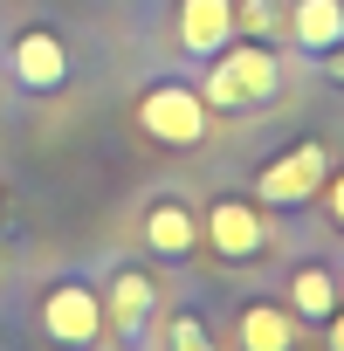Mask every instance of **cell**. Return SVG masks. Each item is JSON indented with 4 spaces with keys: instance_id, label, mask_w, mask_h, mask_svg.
<instances>
[{
    "instance_id": "4",
    "label": "cell",
    "mask_w": 344,
    "mask_h": 351,
    "mask_svg": "<svg viewBox=\"0 0 344 351\" xmlns=\"http://www.w3.org/2000/svg\"><path fill=\"white\" fill-rule=\"evenodd\" d=\"M323 180H330V158H323L317 138H303V145H289L282 158H269L255 172V200L262 207H310L323 193Z\"/></svg>"
},
{
    "instance_id": "9",
    "label": "cell",
    "mask_w": 344,
    "mask_h": 351,
    "mask_svg": "<svg viewBox=\"0 0 344 351\" xmlns=\"http://www.w3.org/2000/svg\"><path fill=\"white\" fill-rule=\"evenodd\" d=\"M172 35L193 62L221 56L234 42V0H172Z\"/></svg>"
},
{
    "instance_id": "3",
    "label": "cell",
    "mask_w": 344,
    "mask_h": 351,
    "mask_svg": "<svg viewBox=\"0 0 344 351\" xmlns=\"http://www.w3.org/2000/svg\"><path fill=\"white\" fill-rule=\"evenodd\" d=\"M138 131L145 138H158V145H180V152H193V145H207V124H214V110H207V97H200V83H180V76H165V83H151L145 97H138Z\"/></svg>"
},
{
    "instance_id": "8",
    "label": "cell",
    "mask_w": 344,
    "mask_h": 351,
    "mask_svg": "<svg viewBox=\"0 0 344 351\" xmlns=\"http://www.w3.org/2000/svg\"><path fill=\"white\" fill-rule=\"evenodd\" d=\"M138 234H145V248H151L158 262H186V255L200 248V214H193L180 193H151L145 214H138Z\"/></svg>"
},
{
    "instance_id": "11",
    "label": "cell",
    "mask_w": 344,
    "mask_h": 351,
    "mask_svg": "<svg viewBox=\"0 0 344 351\" xmlns=\"http://www.w3.org/2000/svg\"><path fill=\"white\" fill-rule=\"evenodd\" d=\"M282 35H289L303 56L344 49V0H289V8H282Z\"/></svg>"
},
{
    "instance_id": "14",
    "label": "cell",
    "mask_w": 344,
    "mask_h": 351,
    "mask_svg": "<svg viewBox=\"0 0 344 351\" xmlns=\"http://www.w3.org/2000/svg\"><path fill=\"white\" fill-rule=\"evenodd\" d=\"M275 28H282V0H234V35L269 42Z\"/></svg>"
},
{
    "instance_id": "6",
    "label": "cell",
    "mask_w": 344,
    "mask_h": 351,
    "mask_svg": "<svg viewBox=\"0 0 344 351\" xmlns=\"http://www.w3.org/2000/svg\"><path fill=\"white\" fill-rule=\"evenodd\" d=\"M151 317H158V282H151V269L117 262L110 282H103V324H110V337H117V344H145Z\"/></svg>"
},
{
    "instance_id": "10",
    "label": "cell",
    "mask_w": 344,
    "mask_h": 351,
    "mask_svg": "<svg viewBox=\"0 0 344 351\" xmlns=\"http://www.w3.org/2000/svg\"><path fill=\"white\" fill-rule=\"evenodd\" d=\"M228 344H234V351H296V344H303V324H296V310H289V303L255 296V303H241V310H234Z\"/></svg>"
},
{
    "instance_id": "5",
    "label": "cell",
    "mask_w": 344,
    "mask_h": 351,
    "mask_svg": "<svg viewBox=\"0 0 344 351\" xmlns=\"http://www.w3.org/2000/svg\"><path fill=\"white\" fill-rule=\"evenodd\" d=\"M200 241H207L221 262H255V255L269 248V221H262L255 200L221 193V200H207V214H200Z\"/></svg>"
},
{
    "instance_id": "7",
    "label": "cell",
    "mask_w": 344,
    "mask_h": 351,
    "mask_svg": "<svg viewBox=\"0 0 344 351\" xmlns=\"http://www.w3.org/2000/svg\"><path fill=\"white\" fill-rule=\"evenodd\" d=\"M8 76H14V90H28V97L62 90V83H69V49H62V35H56V28H21V35L8 42Z\"/></svg>"
},
{
    "instance_id": "16",
    "label": "cell",
    "mask_w": 344,
    "mask_h": 351,
    "mask_svg": "<svg viewBox=\"0 0 344 351\" xmlns=\"http://www.w3.org/2000/svg\"><path fill=\"white\" fill-rule=\"evenodd\" d=\"M323 344H330V351H344V303L323 317Z\"/></svg>"
},
{
    "instance_id": "12",
    "label": "cell",
    "mask_w": 344,
    "mask_h": 351,
    "mask_svg": "<svg viewBox=\"0 0 344 351\" xmlns=\"http://www.w3.org/2000/svg\"><path fill=\"white\" fill-rule=\"evenodd\" d=\"M337 303H344L337 269H330V262H296V276H289V310H296V324H323Z\"/></svg>"
},
{
    "instance_id": "13",
    "label": "cell",
    "mask_w": 344,
    "mask_h": 351,
    "mask_svg": "<svg viewBox=\"0 0 344 351\" xmlns=\"http://www.w3.org/2000/svg\"><path fill=\"white\" fill-rule=\"evenodd\" d=\"M158 351H221V337L207 330V317L200 310H180L165 324V337H158Z\"/></svg>"
},
{
    "instance_id": "1",
    "label": "cell",
    "mask_w": 344,
    "mask_h": 351,
    "mask_svg": "<svg viewBox=\"0 0 344 351\" xmlns=\"http://www.w3.org/2000/svg\"><path fill=\"white\" fill-rule=\"evenodd\" d=\"M275 90H282V56H275L269 42H248V35H241V49L228 42L221 56H207V76H200L207 110H255V104H269Z\"/></svg>"
},
{
    "instance_id": "2",
    "label": "cell",
    "mask_w": 344,
    "mask_h": 351,
    "mask_svg": "<svg viewBox=\"0 0 344 351\" xmlns=\"http://www.w3.org/2000/svg\"><path fill=\"white\" fill-rule=\"evenodd\" d=\"M35 330L56 344V351H103L110 324H103V289L83 282V276H62L42 289L35 303Z\"/></svg>"
},
{
    "instance_id": "15",
    "label": "cell",
    "mask_w": 344,
    "mask_h": 351,
    "mask_svg": "<svg viewBox=\"0 0 344 351\" xmlns=\"http://www.w3.org/2000/svg\"><path fill=\"white\" fill-rule=\"evenodd\" d=\"M323 207H330V221H337V234H344V172L323 180Z\"/></svg>"
}]
</instances>
